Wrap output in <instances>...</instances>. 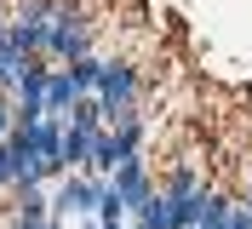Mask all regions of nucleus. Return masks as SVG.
Returning <instances> with one entry per match:
<instances>
[{"label": "nucleus", "mask_w": 252, "mask_h": 229, "mask_svg": "<svg viewBox=\"0 0 252 229\" xmlns=\"http://www.w3.org/2000/svg\"><path fill=\"white\" fill-rule=\"evenodd\" d=\"M138 92H143V75L126 58H109L92 98H97V109H103V121H115V115H126V109H138Z\"/></svg>", "instance_id": "nucleus-2"}, {"label": "nucleus", "mask_w": 252, "mask_h": 229, "mask_svg": "<svg viewBox=\"0 0 252 229\" xmlns=\"http://www.w3.org/2000/svg\"><path fill=\"white\" fill-rule=\"evenodd\" d=\"M92 137L97 132H86V126H63V166H69V172L92 166Z\"/></svg>", "instance_id": "nucleus-7"}, {"label": "nucleus", "mask_w": 252, "mask_h": 229, "mask_svg": "<svg viewBox=\"0 0 252 229\" xmlns=\"http://www.w3.org/2000/svg\"><path fill=\"white\" fill-rule=\"evenodd\" d=\"M109 183H115V195L126 200V212H132V218H138L143 206L155 200V189H160V183L149 178V161H143V155H132V161H121V166L109 172Z\"/></svg>", "instance_id": "nucleus-3"}, {"label": "nucleus", "mask_w": 252, "mask_h": 229, "mask_svg": "<svg viewBox=\"0 0 252 229\" xmlns=\"http://www.w3.org/2000/svg\"><path fill=\"white\" fill-rule=\"evenodd\" d=\"M160 189H172V195H189V189H201V172L189 166V161H178V166L166 172V183H160Z\"/></svg>", "instance_id": "nucleus-9"}, {"label": "nucleus", "mask_w": 252, "mask_h": 229, "mask_svg": "<svg viewBox=\"0 0 252 229\" xmlns=\"http://www.w3.org/2000/svg\"><path fill=\"white\" fill-rule=\"evenodd\" d=\"M0 189H12V183H6V166H0Z\"/></svg>", "instance_id": "nucleus-13"}, {"label": "nucleus", "mask_w": 252, "mask_h": 229, "mask_svg": "<svg viewBox=\"0 0 252 229\" xmlns=\"http://www.w3.org/2000/svg\"><path fill=\"white\" fill-rule=\"evenodd\" d=\"M103 63H109V58H97V52H92V58H75V63H63V69H69V80H75V86L92 98L97 80H103Z\"/></svg>", "instance_id": "nucleus-8"}, {"label": "nucleus", "mask_w": 252, "mask_h": 229, "mask_svg": "<svg viewBox=\"0 0 252 229\" xmlns=\"http://www.w3.org/2000/svg\"><path fill=\"white\" fill-rule=\"evenodd\" d=\"M46 80H52L46 58H29V63H23V75H17V92H12V103H40V109H46Z\"/></svg>", "instance_id": "nucleus-5"}, {"label": "nucleus", "mask_w": 252, "mask_h": 229, "mask_svg": "<svg viewBox=\"0 0 252 229\" xmlns=\"http://www.w3.org/2000/svg\"><path fill=\"white\" fill-rule=\"evenodd\" d=\"M97 46V23L80 12L75 0H63L46 23V63H75V58H92Z\"/></svg>", "instance_id": "nucleus-1"}, {"label": "nucleus", "mask_w": 252, "mask_h": 229, "mask_svg": "<svg viewBox=\"0 0 252 229\" xmlns=\"http://www.w3.org/2000/svg\"><path fill=\"white\" fill-rule=\"evenodd\" d=\"M223 229H252V206H229V218H223Z\"/></svg>", "instance_id": "nucleus-10"}, {"label": "nucleus", "mask_w": 252, "mask_h": 229, "mask_svg": "<svg viewBox=\"0 0 252 229\" xmlns=\"http://www.w3.org/2000/svg\"><path fill=\"white\" fill-rule=\"evenodd\" d=\"M80 98H86V92L69 80V69H52V80H46V115H63V121H69V109H75Z\"/></svg>", "instance_id": "nucleus-6"}, {"label": "nucleus", "mask_w": 252, "mask_h": 229, "mask_svg": "<svg viewBox=\"0 0 252 229\" xmlns=\"http://www.w3.org/2000/svg\"><path fill=\"white\" fill-rule=\"evenodd\" d=\"M12 229H58V218H12Z\"/></svg>", "instance_id": "nucleus-12"}, {"label": "nucleus", "mask_w": 252, "mask_h": 229, "mask_svg": "<svg viewBox=\"0 0 252 229\" xmlns=\"http://www.w3.org/2000/svg\"><path fill=\"white\" fill-rule=\"evenodd\" d=\"M97 189H103V178L69 172V178L52 189V218H69V212H97Z\"/></svg>", "instance_id": "nucleus-4"}, {"label": "nucleus", "mask_w": 252, "mask_h": 229, "mask_svg": "<svg viewBox=\"0 0 252 229\" xmlns=\"http://www.w3.org/2000/svg\"><path fill=\"white\" fill-rule=\"evenodd\" d=\"M12 121H17V103H12V98H0V143H6V132H12Z\"/></svg>", "instance_id": "nucleus-11"}]
</instances>
